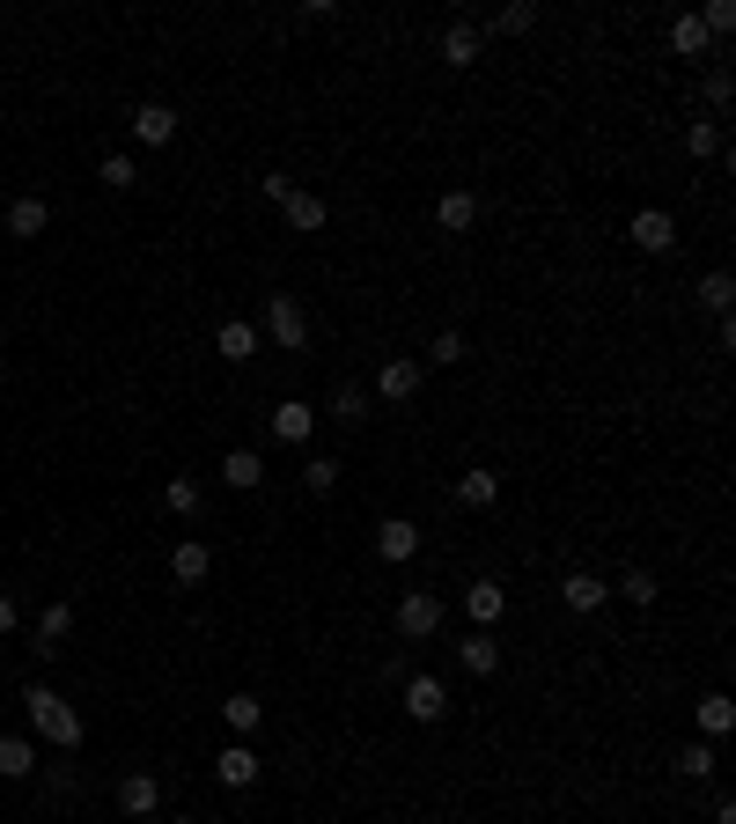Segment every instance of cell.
Returning a JSON list of instances; mask_svg holds the SVG:
<instances>
[{"label": "cell", "mask_w": 736, "mask_h": 824, "mask_svg": "<svg viewBox=\"0 0 736 824\" xmlns=\"http://www.w3.org/2000/svg\"><path fill=\"white\" fill-rule=\"evenodd\" d=\"M23 706H30V728L45 736L52 751H81V714H74V706L59 700L52 684H30V692H23Z\"/></svg>", "instance_id": "obj_1"}, {"label": "cell", "mask_w": 736, "mask_h": 824, "mask_svg": "<svg viewBox=\"0 0 736 824\" xmlns=\"http://www.w3.org/2000/svg\"><path fill=\"white\" fill-rule=\"evenodd\" d=\"M266 332H272L280 354H302V346H310V316H302L294 294H266Z\"/></svg>", "instance_id": "obj_2"}, {"label": "cell", "mask_w": 736, "mask_h": 824, "mask_svg": "<svg viewBox=\"0 0 736 824\" xmlns=\"http://www.w3.org/2000/svg\"><path fill=\"white\" fill-rule=\"evenodd\" d=\"M427 633H442V597L435 589L398 597V641H427Z\"/></svg>", "instance_id": "obj_3"}, {"label": "cell", "mask_w": 736, "mask_h": 824, "mask_svg": "<svg viewBox=\"0 0 736 824\" xmlns=\"http://www.w3.org/2000/svg\"><path fill=\"white\" fill-rule=\"evenodd\" d=\"M376 398L413 405V398H420V361H405V354H398V361H383V368H376Z\"/></svg>", "instance_id": "obj_4"}, {"label": "cell", "mask_w": 736, "mask_h": 824, "mask_svg": "<svg viewBox=\"0 0 736 824\" xmlns=\"http://www.w3.org/2000/svg\"><path fill=\"white\" fill-rule=\"evenodd\" d=\"M670 243H678V221L662 214V207H640V214H634V250H648V258H662Z\"/></svg>", "instance_id": "obj_5"}, {"label": "cell", "mask_w": 736, "mask_h": 824, "mask_svg": "<svg viewBox=\"0 0 736 824\" xmlns=\"http://www.w3.org/2000/svg\"><path fill=\"white\" fill-rule=\"evenodd\" d=\"M405 714H413V722H442V714H449V684L442 678H405Z\"/></svg>", "instance_id": "obj_6"}, {"label": "cell", "mask_w": 736, "mask_h": 824, "mask_svg": "<svg viewBox=\"0 0 736 824\" xmlns=\"http://www.w3.org/2000/svg\"><path fill=\"white\" fill-rule=\"evenodd\" d=\"M133 141L141 147H170L177 141V111L170 103H141V111H133Z\"/></svg>", "instance_id": "obj_7"}, {"label": "cell", "mask_w": 736, "mask_h": 824, "mask_svg": "<svg viewBox=\"0 0 736 824\" xmlns=\"http://www.w3.org/2000/svg\"><path fill=\"white\" fill-rule=\"evenodd\" d=\"M258 773H266V766H258V751H250V744H221V758H214V780H221V788H250Z\"/></svg>", "instance_id": "obj_8"}, {"label": "cell", "mask_w": 736, "mask_h": 824, "mask_svg": "<svg viewBox=\"0 0 736 824\" xmlns=\"http://www.w3.org/2000/svg\"><path fill=\"white\" fill-rule=\"evenodd\" d=\"M376 553L391 559V567H405V559L420 553V523H405V515H391V523H376Z\"/></svg>", "instance_id": "obj_9"}, {"label": "cell", "mask_w": 736, "mask_h": 824, "mask_svg": "<svg viewBox=\"0 0 736 824\" xmlns=\"http://www.w3.org/2000/svg\"><path fill=\"white\" fill-rule=\"evenodd\" d=\"M266 427H272V442H310V427H317V412L302 405V398H280Z\"/></svg>", "instance_id": "obj_10"}, {"label": "cell", "mask_w": 736, "mask_h": 824, "mask_svg": "<svg viewBox=\"0 0 736 824\" xmlns=\"http://www.w3.org/2000/svg\"><path fill=\"white\" fill-rule=\"evenodd\" d=\"M457 662H465L471 678H493V670H501V641H493L487 626H479V633H465V648H457Z\"/></svg>", "instance_id": "obj_11"}, {"label": "cell", "mask_w": 736, "mask_h": 824, "mask_svg": "<svg viewBox=\"0 0 736 824\" xmlns=\"http://www.w3.org/2000/svg\"><path fill=\"white\" fill-rule=\"evenodd\" d=\"M155 802H163L155 773H125L119 780V810H125V817H155Z\"/></svg>", "instance_id": "obj_12"}, {"label": "cell", "mask_w": 736, "mask_h": 824, "mask_svg": "<svg viewBox=\"0 0 736 824\" xmlns=\"http://www.w3.org/2000/svg\"><path fill=\"white\" fill-rule=\"evenodd\" d=\"M214 346H221V361H250V354H258V324H244V316H221Z\"/></svg>", "instance_id": "obj_13"}, {"label": "cell", "mask_w": 736, "mask_h": 824, "mask_svg": "<svg viewBox=\"0 0 736 824\" xmlns=\"http://www.w3.org/2000/svg\"><path fill=\"white\" fill-rule=\"evenodd\" d=\"M170 575H177L185 589H192V582H207V575H214V553H207L199 537H185V545L170 553Z\"/></svg>", "instance_id": "obj_14"}, {"label": "cell", "mask_w": 736, "mask_h": 824, "mask_svg": "<svg viewBox=\"0 0 736 824\" xmlns=\"http://www.w3.org/2000/svg\"><path fill=\"white\" fill-rule=\"evenodd\" d=\"M280 214H288L294 236H317V229H324V199L317 192H288V199H280Z\"/></svg>", "instance_id": "obj_15"}, {"label": "cell", "mask_w": 736, "mask_h": 824, "mask_svg": "<svg viewBox=\"0 0 736 824\" xmlns=\"http://www.w3.org/2000/svg\"><path fill=\"white\" fill-rule=\"evenodd\" d=\"M37 773V744L30 736H0V780H30Z\"/></svg>", "instance_id": "obj_16"}, {"label": "cell", "mask_w": 736, "mask_h": 824, "mask_svg": "<svg viewBox=\"0 0 736 824\" xmlns=\"http://www.w3.org/2000/svg\"><path fill=\"white\" fill-rule=\"evenodd\" d=\"M67 633H74V604H45L37 611V655H59Z\"/></svg>", "instance_id": "obj_17"}, {"label": "cell", "mask_w": 736, "mask_h": 824, "mask_svg": "<svg viewBox=\"0 0 736 824\" xmlns=\"http://www.w3.org/2000/svg\"><path fill=\"white\" fill-rule=\"evenodd\" d=\"M435 221L449 229V236H465L471 221H479V199H471V192H442L435 199Z\"/></svg>", "instance_id": "obj_18"}, {"label": "cell", "mask_w": 736, "mask_h": 824, "mask_svg": "<svg viewBox=\"0 0 736 824\" xmlns=\"http://www.w3.org/2000/svg\"><path fill=\"white\" fill-rule=\"evenodd\" d=\"M604 597H612V582H596V575H567V582H560V604L567 611H596Z\"/></svg>", "instance_id": "obj_19"}, {"label": "cell", "mask_w": 736, "mask_h": 824, "mask_svg": "<svg viewBox=\"0 0 736 824\" xmlns=\"http://www.w3.org/2000/svg\"><path fill=\"white\" fill-rule=\"evenodd\" d=\"M45 221H52V207L45 199H15V207H8V236H45Z\"/></svg>", "instance_id": "obj_20"}, {"label": "cell", "mask_w": 736, "mask_h": 824, "mask_svg": "<svg viewBox=\"0 0 736 824\" xmlns=\"http://www.w3.org/2000/svg\"><path fill=\"white\" fill-rule=\"evenodd\" d=\"M221 479L236 486V493H250V486L266 479V464H258V449H228V457H221Z\"/></svg>", "instance_id": "obj_21"}, {"label": "cell", "mask_w": 736, "mask_h": 824, "mask_svg": "<svg viewBox=\"0 0 736 824\" xmlns=\"http://www.w3.org/2000/svg\"><path fill=\"white\" fill-rule=\"evenodd\" d=\"M465 611L479 619V626H493V619L509 611V597H501V582H471V589H465Z\"/></svg>", "instance_id": "obj_22"}, {"label": "cell", "mask_w": 736, "mask_h": 824, "mask_svg": "<svg viewBox=\"0 0 736 824\" xmlns=\"http://www.w3.org/2000/svg\"><path fill=\"white\" fill-rule=\"evenodd\" d=\"M442 59H449V67H471V59H479V30L449 23V30H442Z\"/></svg>", "instance_id": "obj_23"}, {"label": "cell", "mask_w": 736, "mask_h": 824, "mask_svg": "<svg viewBox=\"0 0 736 824\" xmlns=\"http://www.w3.org/2000/svg\"><path fill=\"white\" fill-rule=\"evenodd\" d=\"M221 722H228V728H236V736H250V728H258V722H266V706H258V700H250V692H228V700H221Z\"/></svg>", "instance_id": "obj_24"}, {"label": "cell", "mask_w": 736, "mask_h": 824, "mask_svg": "<svg viewBox=\"0 0 736 824\" xmlns=\"http://www.w3.org/2000/svg\"><path fill=\"white\" fill-rule=\"evenodd\" d=\"M457 501H465V509H493V501H501V479H493V471H465V479H457Z\"/></svg>", "instance_id": "obj_25"}, {"label": "cell", "mask_w": 736, "mask_h": 824, "mask_svg": "<svg viewBox=\"0 0 736 824\" xmlns=\"http://www.w3.org/2000/svg\"><path fill=\"white\" fill-rule=\"evenodd\" d=\"M538 23V8H531V0H509V8H493V37H523V30Z\"/></svg>", "instance_id": "obj_26"}, {"label": "cell", "mask_w": 736, "mask_h": 824, "mask_svg": "<svg viewBox=\"0 0 736 824\" xmlns=\"http://www.w3.org/2000/svg\"><path fill=\"white\" fill-rule=\"evenodd\" d=\"M700 728H707V736H729L736 728V700L729 692H707V700H700Z\"/></svg>", "instance_id": "obj_27"}, {"label": "cell", "mask_w": 736, "mask_h": 824, "mask_svg": "<svg viewBox=\"0 0 736 824\" xmlns=\"http://www.w3.org/2000/svg\"><path fill=\"white\" fill-rule=\"evenodd\" d=\"M670 45L685 52V59H700V52H707L714 37H707V23H700V15H678V23H670Z\"/></svg>", "instance_id": "obj_28"}, {"label": "cell", "mask_w": 736, "mask_h": 824, "mask_svg": "<svg viewBox=\"0 0 736 824\" xmlns=\"http://www.w3.org/2000/svg\"><path fill=\"white\" fill-rule=\"evenodd\" d=\"M685 155H692V163L722 155V125H714V119H692V125H685Z\"/></svg>", "instance_id": "obj_29"}, {"label": "cell", "mask_w": 736, "mask_h": 824, "mask_svg": "<svg viewBox=\"0 0 736 824\" xmlns=\"http://www.w3.org/2000/svg\"><path fill=\"white\" fill-rule=\"evenodd\" d=\"M332 420L361 427V420H368V390H361V383H339V390H332Z\"/></svg>", "instance_id": "obj_30"}, {"label": "cell", "mask_w": 736, "mask_h": 824, "mask_svg": "<svg viewBox=\"0 0 736 824\" xmlns=\"http://www.w3.org/2000/svg\"><path fill=\"white\" fill-rule=\"evenodd\" d=\"M729 302H736V280H729V272H707V280H700V310L729 316Z\"/></svg>", "instance_id": "obj_31"}, {"label": "cell", "mask_w": 736, "mask_h": 824, "mask_svg": "<svg viewBox=\"0 0 736 824\" xmlns=\"http://www.w3.org/2000/svg\"><path fill=\"white\" fill-rule=\"evenodd\" d=\"M199 501H207L199 479H170V486H163V509H170V515H199Z\"/></svg>", "instance_id": "obj_32"}, {"label": "cell", "mask_w": 736, "mask_h": 824, "mask_svg": "<svg viewBox=\"0 0 736 824\" xmlns=\"http://www.w3.org/2000/svg\"><path fill=\"white\" fill-rule=\"evenodd\" d=\"M618 597H626V604H656L662 589H656V575H648V567H626V582H618Z\"/></svg>", "instance_id": "obj_33"}, {"label": "cell", "mask_w": 736, "mask_h": 824, "mask_svg": "<svg viewBox=\"0 0 736 824\" xmlns=\"http://www.w3.org/2000/svg\"><path fill=\"white\" fill-rule=\"evenodd\" d=\"M465 354H471V346H465V332H435V346H427V361H435V368H457Z\"/></svg>", "instance_id": "obj_34"}, {"label": "cell", "mask_w": 736, "mask_h": 824, "mask_svg": "<svg viewBox=\"0 0 736 824\" xmlns=\"http://www.w3.org/2000/svg\"><path fill=\"white\" fill-rule=\"evenodd\" d=\"M103 185H111V192H133V185H141L133 155H103Z\"/></svg>", "instance_id": "obj_35"}, {"label": "cell", "mask_w": 736, "mask_h": 824, "mask_svg": "<svg viewBox=\"0 0 736 824\" xmlns=\"http://www.w3.org/2000/svg\"><path fill=\"white\" fill-rule=\"evenodd\" d=\"M302 486H310V493H332V486H339V464H332V457H310V464H302Z\"/></svg>", "instance_id": "obj_36"}, {"label": "cell", "mask_w": 736, "mask_h": 824, "mask_svg": "<svg viewBox=\"0 0 736 824\" xmlns=\"http://www.w3.org/2000/svg\"><path fill=\"white\" fill-rule=\"evenodd\" d=\"M678 773H685V780H714V751H707V744H685Z\"/></svg>", "instance_id": "obj_37"}, {"label": "cell", "mask_w": 736, "mask_h": 824, "mask_svg": "<svg viewBox=\"0 0 736 824\" xmlns=\"http://www.w3.org/2000/svg\"><path fill=\"white\" fill-rule=\"evenodd\" d=\"M707 103H714V111H729V103H736V74H729V67L707 74Z\"/></svg>", "instance_id": "obj_38"}, {"label": "cell", "mask_w": 736, "mask_h": 824, "mask_svg": "<svg viewBox=\"0 0 736 824\" xmlns=\"http://www.w3.org/2000/svg\"><path fill=\"white\" fill-rule=\"evenodd\" d=\"M700 23H707V37H722V30H736V8H729V0H707V8H700Z\"/></svg>", "instance_id": "obj_39"}, {"label": "cell", "mask_w": 736, "mask_h": 824, "mask_svg": "<svg viewBox=\"0 0 736 824\" xmlns=\"http://www.w3.org/2000/svg\"><path fill=\"white\" fill-rule=\"evenodd\" d=\"M15 619H23V611H15V597L0 589V633H15Z\"/></svg>", "instance_id": "obj_40"}, {"label": "cell", "mask_w": 736, "mask_h": 824, "mask_svg": "<svg viewBox=\"0 0 736 824\" xmlns=\"http://www.w3.org/2000/svg\"><path fill=\"white\" fill-rule=\"evenodd\" d=\"M714 824H736V802H729V795L714 802Z\"/></svg>", "instance_id": "obj_41"}, {"label": "cell", "mask_w": 736, "mask_h": 824, "mask_svg": "<svg viewBox=\"0 0 736 824\" xmlns=\"http://www.w3.org/2000/svg\"><path fill=\"white\" fill-rule=\"evenodd\" d=\"M170 824H199V817H170Z\"/></svg>", "instance_id": "obj_42"}, {"label": "cell", "mask_w": 736, "mask_h": 824, "mask_svg": "<svg viewBox=\"0 0 736 824\" xmlns=\"http://www.w3.org/2000/svg\"><path fill=\"white\" fill-rule=\"evenodd\" d=\"M133 824H155V817H133Z\"/></svg>", "instance_id": "obj_43"}]
</instances>
